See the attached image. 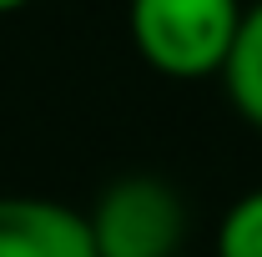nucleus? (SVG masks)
Wrapping results in <instances>:
<instances>
[{
    "instance_id": "nucleus-3",
    "label": "nucleus",
    "mask_w": 262,
    "mask_h": 257,
    "mask_svg": "<svg viewBox=\"0 0 262 257\" xmlns=\"http://www.w3.org/2000/svg\"><path fill=\"white\" fill-rule=\"evenodd\" d=\"M0 257H96L91 222L56 197H0Z\"/></svg>"
},
{
    "instance_id": "nucleus-2",
    "label": "nucleus",
    "mask_w": 262,
    "mask_h": 257,
    "mask_svg": "<svg viewBox=\"0 0 262 257\" xmlns=\"http://www.w3.org/2000/svg\"><path fill=\"white\" fill-rule=\"evenodd\" d=\"M96 257H171L187 232V207L162 177H121L86 212Z\"/></svg>"
},
{
    "instance_id": "nucleus-1",
    "label": "nucleus",
    "mask_w": 262,
    "mask_h": 257,
    "mask_svg": "<svg viewBox=\"0 0 262 257\" xmlns=\"http://www.w3.org/2000/svg\"><path fill=\"white\" fill-rule=\"evenodd\" d=\"M242 15H247L242 0H131L126 5L136 56L171 81L222 76Z\"/></svg>"
},
{
    "instance_id": "nucleus-6",
    "label": "nucleus",
    "mask_w": 262,
    "mask_h": 257,
    "mask_svg": "<svg viewBox=\"0 0 262 257\" xmlns=\"http://www.w3.org/2000/svg\"><path fill=\"white\" fill-rule=\"evenodd\" d=\"M20 5H31V0H0V15H10V10H20Z\"/></svg>"
},
{
    "instance_id": "nucleus-4",
    "label": "nucleus",
    "mask_w": 262,
    "mask_h": 257,
    "mask_svg": "<svg viewBox=\"0 0 262 257\" xmlns=\"http://www.w3.org/2000/svg\"><path fill=\"white\" fill-rule=\"evenodd\" d=\"M222 86H227L232 106L242 111V121H252L262 131V0H252L247 15H242V31H237V46L227 56Z\"/></svg>"
},
{
    "instance_id": "nucleus-5",
    "label": "nucleus",
    "mask_w": 262,
    "mask_h": 257,
    "mask_svg": "<svg viewBox=\"0 0 262 257\" xmlns=\"http://www.w3.org/2000/svg\"><path fill=\"white\" fill-rule=\"evenodd\" d=\"M217 257H262V187L242 192L217 222Z\"/></svg>"
}]
</instances>
